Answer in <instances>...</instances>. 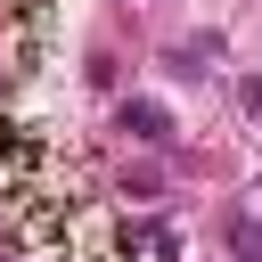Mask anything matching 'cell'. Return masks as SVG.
Listing matches in <instances>:
<instances>
[{"label": "cell", "mask_w": 262, "mask_h": 262, "mask_svg": "<svg viewBox=\"0 0 262 262\" xmlns=\"http://www.w3.org/2000/svg\"><path fill=\"white\" fill-rule=\"evenodd\" d=\"M246 115H262V74H254V82H246Z\"/></svg>", "instance_id": "obj_3"}, {"label": "cell", "mask_w": 262, "mask_h": 262, "mask_svg": "<svg viewBox=\"0 0 262 262\" xmlns=\"http://www.w3.org/2000/svg\"><path fill=\"white\" fill-rule=\"evenodd\" d=\"M123 131L147 139V147H172V115H164L156 98H123Z\"/></svg>", "instance_id": "obj_1"}, {"label": "cell", "mask_w": 262, "mask_h": 262, "mask_svg": "<svg viewBox=\"0 0 262 262\" xmlns=\"http://www.w3.org/2000/svg\"><path fill=\"white\" fill-rule=\"evenodd\" d=\"M229 246H237V254H246V262H262V229H254V221H246V213H229Z\"/></svg>", "instance_id": "obj_2"}]
</instances>
